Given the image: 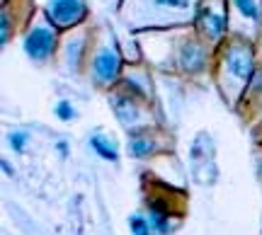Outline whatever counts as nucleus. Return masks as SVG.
Here are the masks:
<instances>
[{"label":"nucleus","instance_id":"1","mask_svg":"<svg viewBox=\"0 0 262 235\" xmlns=\"http://www.w3.org/2000/svg\"><path fill=\"white\" fill-rule=\"evenodd\" d=\"M47 15L58 29L75 27L88 17V3L85 0H49Z\"/></svg>","mask_w":262,"mask_h":235},{"label":"nucleus","instance_id":"2","mask_svg":"<svg viewBox=\"0 0 262 235\" xmlns=\"http://www.w3.org/2000/svg\"><path fill=\"white\" fill-rule=\"evenodd\" d=\"M224 61H226L228 73H231L233 78L245 80V83H250V80H253L255 58H253V49L248 46V44H243V41H233L231 46L226 49Z\"/></svg>","mask_w":262,"mask_h":235},{"label":"nucleus","instance_id":"3","mask_svg":"<svg viewBox=\"0 0 262 235\" xmlns=\"http://www.w3.org/2000/svg\"><path fill=\"white\" fill-rule=\"evenodd\" d=\"M54 49H56V32L54 29L39 25V27L27 32V37H25V51H27L29 58L44 61L47 56H51Z\"/></svg>","mask_w":262,"mask_h":235},{"label":"nucleus","instance_id":"4","mask_svg":"<svg viewBox=\"0 0 262 235\" xmlns=\"http://www.w3.org/2000/svg\"><path fill=\"white\" fill-rule=\"evenodd\" d=\"M119 70H122V56L117 49L102 46L93 58V73L95 80L102 85H110L119 78Z\"/></svg>","mask_w":262,"mask_h":235},{"label":"nucleus","instance_id":"5","mask_svg":"<svg viewBox=\"0 0 262 235\" xmlns=\"http://www.w3.org/2000/svg\"><path fill=\"white\" fill-rule=\"evenodd\" d=\"M199 27L209 39H219L226 29V17L219 12H209V10H199Z\"/></svg>","mask_w":262,"mask_h":235},{"label":"nucleus","instance_id":"6","mask_svg":"<svg viewBox=\"0 0 262 235\" xmlns=\"http://www.w3.org/2000/svg\"><path fill=\"white\" fill-rule=\"evenodd\" d=\"M182 66L187 68L189 73H194V70L204 66V51H202L199 44H187L182 49Z\"/></svg>","mask_w":262,"mask_h":235},{"label":"nucleus","instance_id":"7","mask_svg":"<svg viewBox=\"0 0 262 235\" xmlns=\"http://www.w3.org/2000/svg\"><path fill=\"white\" fill-rule=\"evenodd\" d=\"M90 146H93L95 153H97L100 158H104V160H112V162H114V160L119 158L117 148H114L110 141H104L102 136H93V138H90Z\"/></svg>","mask_w":262,"mask_h":235},{"label":"nucleus","instance_id":"8","mask_svg":"<svg viewBox=\"0 0 262 235\" xmlns=\"http://www.w3.org/2000/svg\"><path fill=\"white\" fill-rule=\"evenodd\" d=\"M153 151H156V143L150 141L148 136H141V133H134V138H131V153H134L136 158L150 155Z\"/></svg>","mask_w":262,"mask_h":235},{"label":"nucleus","instance_id":"9","mask_svg":"<svg viewBox=\"0 0 262 235\" xmlns=\"http://www.w3.org/2000/svg\"><path fill=\"white\" fill-rule=\"evenodd\" d=\"M129 226H131V230H134V235H150L153 223H148V218H143L141 214H134V216L129 218Z\"/></svg>","mask_w":262,"mask_h":235},{"label":"nucleus","instance_id":"10","mask_svg":"<svg viewBox=\"0 0 262 235\" xmlns=\"http://www.w3.org/2000/svg\"><path fill=\"white\" fill-rule=\"evenodd\" d=\"M233 3L241 10V15H245L248 19H260V8L255 5V0H233Z\"/></svg>","mask_w":262,"mask_h":235},{"label":"nucleus","instance_id":"11","mask_svg":"<svg viewBox=\"0 0 262 235\" xmlns=\"http://www.w3.org/2000/svg\"><path fill=\"white\" fill-rule=\"evenodd\" d=\"M56 116L61 119V122H71L75 116V109H73V104L68 102V100H61V102L56 104Z\"/></svg>","mask_w":262,"mask_h":235},{"label":"nucleus","instance_id":"12","mask_svg":"<svg viewBox=\"0 0 262 235\" xmlns=\"http://www.w3.org/2000/svg\"><path fill=\"white\" fill-rule=\"evenodd\" d=\"M8 138H10V146H12L17 153L25 151V146H27V141H29V136L27 133H22V131H12Z\"/></svg>","mask_w":262,"mask_h":235},{"label":"nucleus","instance_id":"13","mask_svg":"<svg viewBox=\"0 0 262 235\" xmlns=\"http://www.w3.org/2000/svg\"><path fill=\"white\" fill-rule=\"evenodd\" d=\"M158 5H163V8H187L189 0H156Z\"/></svg>","mask_w":262,"mask_h":235},{"label":"nucleus","instance_id":"14","mask_svg":"<svg viewBox=\"0 0 262 235\" xmlns=\"http://www.w3.org/2000/svg\"><path fill=\"white\" fill-rule=\"evenodd\" d=\"M56 151L61 153V158H66V155H68V143H66V141H58L56 143Z\"/></svg>","mask_w":262,"mask_h":235},{"label":"nucleus","instance_id":"15","mask_svg":"<svg viewBox=\"0 0 262 235\" xmlns=\"http://www.w3.org/2000/svg\"><path fill=\"white\" fill-rule=\"evenodd\" d=\"M3 170H5V175H12V172H15V170L10 168V165H8V162H5V160H3Z\"/></svg>","mask_w":262,"mask_h":235}]
</instances>
